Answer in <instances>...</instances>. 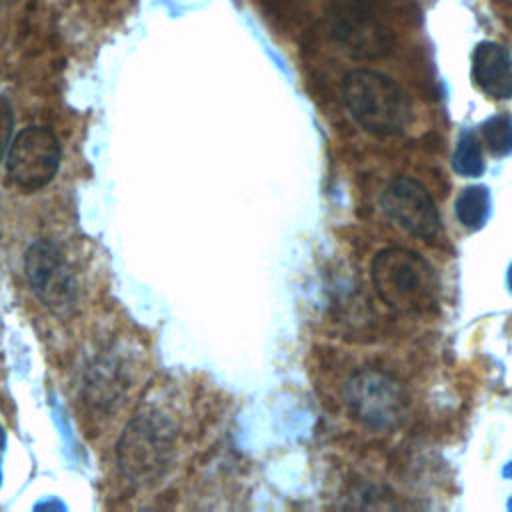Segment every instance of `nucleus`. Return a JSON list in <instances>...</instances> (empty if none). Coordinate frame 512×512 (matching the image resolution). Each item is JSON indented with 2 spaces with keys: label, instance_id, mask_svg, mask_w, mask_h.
Wrapping results in <instances>:
<instances>
[{
  "label": "nucleus",
  "instance_id": "nucleus-1",
  "mask_svg": "<svg viewBox=\"0 0 512 512\" xmlns=\"http://www.w3.org/2000/svg\"><path fill=\"white\" fill-rule=\"evenodd\" d=\"M342 96L350 116L368 132L400 134L412 120L408 94L386 74L356 68L342 80Z\"/></svg>",
  "mask_w": 512,
  "mask_h": 512
},
{
  "label": "nucleus",
  "instance_id": "nucleus-2",
  "mask_svg": "<svg viewBox=\"0 0 512 512\" xmlns=\"http://www.w3.org/2000/svg\"><path fill=\"white\" fill-rule=\"evenodd\" d=\"M176 428L158 410H144L132 418L118 442V466L134 484L158 480L170 466Z\"/></svg>",
  "mask_w": 512,
  "mask_h": 512
},
{
  "label": "nucleus",
  "instance_id": "nucleus-3",
  "mask_svg": "<svg viewBox=\"0 0 512 512\" xmlns=\"http://www.w3.org/2000/svg\"><path fill=\"white\" fill-rule=\"evenodd\" d=\"M372 280L382 300L400 312H424L436 300L430 264L406 248L382 250L372 262Z\"/></svg>",
  "mask_w": 512,
  "mask_h": 512
},
{
  "label": "nucleus",
  "instance_id": "nucleus-4",
  "mask_svg": "<svg viewBox=\"0 0 512 512\" xmlns=\"http://www.w3.org/2000/svg\"><path fill=\"white\" fill-rule=\"evenodd\" d=\"M350 414L370 428L394 426L406 410V392L398 380L376 368L356 372L346 384Z\"/></svg>",
  "mask_w": 512,
  "mask_h": 512
},
{
  "label": "nucleus",
  "instance_id": "nucleus-5",
  "mask_svg": "<svg viewBox=\"0 0 512 512\" xmlns=\"http://www.w3.org/2000/svg\"><path fill=\"white\" fill-rule=\"evenodd\" d=\"M60 156V142L50 128L28 126L10 144L8 178L16 188L36 192L52 182L60 166Z\"/></svg>",
  "mask_w": 512,
  "mask_h": 512
},
{
  "label": "nucleus",
  "instance_id": "nucleus-6",
  "mask_svg": "<svg viewBox=\"0 0 512 512\" xmlns=\"http://www.w3.org/2000/svg\"><path fill=\"white\" fill-rule=\"evenodd\" d=\"M26 278L38 300L54 314L70 312L76 304V282L64 254L48 240H36L24 258Z\"/></svg>",
  "mask_w": 512,
  "mask_h": 512
},
{
  "label": "nucleus",
  "instance_id": "nucleus-7",
  "mask_svg": "<svg viewBox=\"0 0 512 512\" xmlns=\"http://www.w3.org/2000/svg\"><path fill=\"white\" fill-rule=\"evenodd\" d=\"M382 210L392 222L418 238H434L440 230V218L430 192L414 178L400 176L392 180L382 198Z\"/></svg>",
  "mask_w": 512,
  "mask_h": 512
},
{
  "label": "nucleus",
  "instance_id": "nucleus-8",
  "mask_svg": "<svg viewBox=\"0 0 512 512\" xmlns=\"http://www.w3.org/2000/svg\"><path fill=\"white\" fill-rule=\"evenodd\" d=\"M472 78L490 98H512V56L496 42H480L472 54Z\"/></svg>",
  "mask_w": 512,
  "mask_h": 512
},
{
  "label": "nucleus",
  "instance_id": "nucleus-9",
  "mask_svg": "<svg viewBox=\"0 0 512 512\" xmlns=\"http://www.w3.org/2000/svg\"><path fill=\"white\" fill-rule=\"evenodd\" d=\"M490 212V196L484 186L466 188L456 200V216L462 226L478 228L486 222Z\"/></svg>",
  "mask_w": 512,
  "mask_h": 512
},
{
  "label": "nucleus",
  "instance_id": "nucleus-10",
  "mask_svg": "<svg viewBox=\"0 0 512 512\" xmlns=\"http://www.w3.org/2000/svg\"><path fill=\"white\" fill-rule=\"evenodd\" d=\"M452 164L456 172L464 176H478L484 170V160H482V150H480V140L472 132H462L458 146L452 156Z\"/></svg>",
  "mask_w": 512,
  "mask_h": 512
},
{
  "label": "nucleus",
  "instance_id": "nucleus-11",
  "mask_svg": "<svg viewBox=\"0 0 512 512\" xmlns=\"http://www.w3.org/2000/svg\"><path fill=\"white\" fill-rule=\"evenodd\" d=\"M482 136L494 154L504 156L512 152V118L492 116L482 124Z\"/></svg>",
  "mask_w": 512,
  "mask_h": 512
},
{
  "label": "nucleus",
  "instance_id": "nucleus-12",
  "mask_svg": "<svg viewBox=\"0 0 512 512\" xmlns=\"http://www.w3.org/2000/svg\"><path fill=\"white\" fill-rule=\"evenodd\" d=\"M12 130H14V112L10 102L0 96V162L4 160L6 152L12 144Z\"/></svg>",
  "mask_w": 512,
  "mask_h": 512
},
{
  "label": "nucleus",
  "instance_id": "nucleus-13",
  "mask_svg": "<svg viewBox=\"0 0 512 512\" xmlns=\"http://www.w3.org/2000/svg\"><path fill=\"white\" fill-rule=\"evenodd\" d=\"M4 448H6V430L0 424V452H4Z\"/></svg>",
  "mask_w": 512,
  "mask_h": 512
},
{
  "label": "nucleus",
  "instance_id": "nucleus-14",
  "mask_svg": "<svg viewBox=\"0 0 512 512\" xmlns=\"http://www.w3.org/2000/svg\"><path fill=\"white\" fill-rule=\"evenodd\" d=\"M508 282H510V288H512V266H510V274H508Z\"/></svg>",
  "mask_w": 512,
  "mask_h": 512
},
{
  "label": "nucleus",
  "instance_id": "nucleus-15",
  "mask_svg": "<svg viewBox=\"0 0 512 512\" xmlns=\"http://www.w3.org/2000/svg\"><path fill=\"white\" fill-rule=\"evenodd\" d=\"M2 454V452H0ZM0 480H2V466H0Z\"/></svg>",
  "mask_w": 512,
  "mask_h": 512
}]
</instances>
